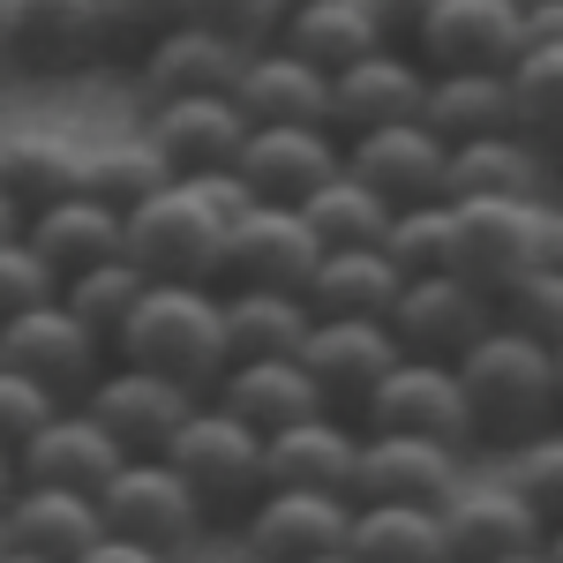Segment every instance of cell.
<instances>
[{"instance_id": "cell-8", "label": "cell", "mask_w": 563, "mask_h": 563, "mask_svg": "<svg viewBox=\"0 0 563 563\" xmlns=\"http://www.w3.org/2000/svg\"><path fill=\"white\" fill-rule=\"evenodd\" d=\"M361 429L376 435H429V443H451V451H474V406L459 390V368L451 361H398L384 384L368 390L361 406Z\"/></svg>"}, {"instance_id": "cell-20", "label": "cell", "mask_w": 563, "mask_h": 563, "mask_svg": "<svg viewBox=\"0 0 563 563\" xmlns=\"http://www.w3.org/2000/svg\"><path fill=\"white\" fill-rule=\"evenodd\" d=\"M443 549L451 563H504L519 549H541V519L511 481H459L443 496Z\"/></svg>"}, {"instance_id": "cell-50", "label": "cell", "mask_w": 563, "mask_h": 563, "mask_svg": "<svg viewBox=\"0 0 563 563\" xmlns=\"http://www.w3.org/2000/svg\"><path fill=\"white\" fill-rule=\"evenodd\" d=\"M15 488H23V466H15V451H0V504H15Z\"/></svg>"}, {"instance_id": "cell-7", "label": "cell", "mask_w": 563, "mask_h": 563, "mask_svg": "<svg viewBox=\"0 0 563 563\" xmlns=\"http://www.w3.org/2000/svg\"><path fill=\"white\" fill-rule=\"evenodd\" d=\"M390 339L413 361H459L496 323V294H481L466 271H413L390 301Z\"/></svg>"}, {"instance_id": "cell-15", "label": "cell", "mask_w": 563, "mask_h": 563, "mask_svg": "<svg viewBox=\"0 0 563 563\" xmlns=\"http://www.w3.org/2000/svg\"><path fill=\"white\" fill-rule=\"evenodd\" d=\"M353 496H301V488H263L241 519V549L249 563H316L346 549Z\"/></svg>"}, {"instance_id": "cell-22", "label": "cell", "mask_w": 563, "mask_h": 563, "mask_svg": "<svg viewBox=\"0 0 563 563\" xmlns=\"http://www.w3.org/2000/svg\"><path fill=\"white\" fill-rule=\"evenodd\" d=\"M15 466H23V488H76V496H98L106 481L129 466V451L113 443V429H98L84 406H60V413L15 451Z\"/></svg>"}, {"instance_id": "cell-34", "label": "cell", "mask_w": 563, "mask_h": 563, "mask_svg": "<svg viewBox=\"0 0 563 563\" xmlns=\"http://www.w3.org/2000/svg\"><path fill=\"white\" fill-rule=\"evenodd\" d=\"M346 549L361 563H451L443 511H429V504H353Z\"/></svg>"}, {"instance_id": "cell-5", "label": "cell", "mask_w": 563, "mask_h": 563, "mask_svg": "<svg viewBox=\"0 0 563 563\" xmlns=\"http://www.w3.org/2000/svg\"><path fill=\"white\" fill-rule=\"evenodd\" d=\"M158 459L196 488V504L211 519H249V504L263 496V435L249 421H233L225 406H211V398L188 413V429Z\"/></svg>"}, {"instance_id": "cell-53", "label": "cell", "mask_w": 563, "mask_h": 563, "mask_svg": "<svg viewBox=\"0 0 563 563\" xmlns=\"http://www.w3.org/2000/svg\"><path fill=\"white\" fill-rule=\"evenodd\" d=\"M541 556H549V563H563V519L549 526V533H541Z\"/></svg>"}, {"instance_id": "cell-42", "label": "cell", "mask_w": 563, "mask_h": 563, "mask_svg": "<svg viewBox=\"0 0 563 563\" xmlns=\"http://www.w3.org/2000/svg\"><path fill=\"white\" fill-rule=\"evenodd\" d=\"M180 23H188V0H98L106 53H121V60H143L158 38H174Z\"/></svg>"}, {"instance_id": "cell-45", "label": "cell", "mask_w": 563, "mask_h": 563, "mask_svg": "<svg viewBox=\"0 0 563 563\" xmlns=\"http://www.w3.org/2000/svg\"><path fill=\"white\" fill-rule=\"evenodd\" d=\"M53 413H60V398L45 384H31L23 368H0V451H23Z\"/></svg>"}, {"instance_id": "cell-58", "label": "cell", "mask_w": 563, "mask_h": 563, "mask_svg": "<svg viewBox=\"0 0 563 563\" xmlns=\"http://www.w3.org/2000/svg\"><path fill=\"white\" fill-rule=\"evenodd\" d=\"M549 353H556V406H563V346H549Z\"/></svg>"}, {"instance_id": "cell-17", "label": "cell", "mask_w": 563, "mask_h": 563, "mask_svg": "<svg viewBox=\"0 0 563 563\" xmlns=\"http://www.w3.org/2000/svg\"><path fill=\"white\" fill-rule=\"evenodd\" d=\"M249 68V45H233L211 23H180L174 38H158L135 60V106H174V98H218V90L241 84Z\"/></svg>"}, {"instance_id": "cell-52", "label": "cell", "mask_w": 563, "mask_h": 563, "mask_svg": "<svg viewBox=\"0 0 563 563\" xmlns=\"http://www.w3.org/2000/svg\"><path fill=\"white\" fill-rule=\"evenodd\" d=\"M8 31H15V0H0V68H8Z\"/></svg>"}, {"instance_id": "cell-13", "label": "cell", "mask_w": 563, "mask_h": 563, "mask_svg": "<svg viewBox=\"0 0 563 563\" xmlns=\"http://www.w3.org/2000/svg\"><path fill=\"white\" fill-rule=\"evenodd\" d=\"M346 174L368 180L390 211H413V203H451L443 174H451V143L421 121H398V129H368L346 135Z\"/></svg>"}, {"instance_id": "cell-49", "label": "cell", "mask_w": 563, "mask_h": 563, "mask_svg": "<svg viewBox=\"0 0 563 563\" xmlns=\"http://www.w3.org/2000/svg\"><path fill=\"white\" fill-rule=\"evenodd\" d=\"M526 45H563V0H533L526 8Z\"/></svg>"}, {"instance_id": "cell-16", "label": "cell", "mask_w": 563, "mask_h": 563, "mask_svg": "<svg viewBox=\"0 0 563 563\" xmlns=\"http://www.w3.org/2000/svg\"><path fill=\"white\" fill-rule=\"evenodd\" d=\"M421 98H429V68L406 45H376L368 60L331 76V135L346 143V135H368V129L421 121Z\"/></svg>"}, {"instance_id": "cell-24", "label": "cell", "mask_w": 563, "mask_h": 563, "mask_svg": "<svg viewBox=\"0 0 563 563\" xmlns=\"http://www.w3.org/2000/svg\"><path fill=\"white\" fill-rule=\"evenodd\" d=\"M233 106L249 113V129H331V76L271 38L249 53V68L233 84Z\"/></svg>"}, {"instance_id": "cell-44", "label": "cell", "mask_w": 563, "mask_h": 563, "mask_svg": "<svg viewBox=\"0 0 563 563\" xmlns=\"http://www.w3.org/2000/svg\"><path fill=\"white\" fill-rule=\"evenodd\" d=\"M60 301V278L45 271V256L15 233V241H0V331L15 323V316H31V308Z\"/></svg>"}, {"instance_id": "cell-57", "label": "cell", "mask_w": 563, "mask_h": 563, "mask_svg": "<svg viewBox=\"0 0 563 563\" xmlns=\"http://www.w3.org/2000/svg\"><path fill=\"white\" fill-rule=\"evenodd\" d=\"M316 563H361V556H353V549H331V556H316Z\"/></svg>"}, {"instance_id": "cell-10", "label": "cell", "mask_w": 563, "mask_h": 563, "mask_svg": "<svg viewBox=\"0 0 563 563\" xmlns=\"http://www.w3.org/2000/svg\"><path fill=\"white\" fill-rule=\"evenodd\" d=\"M0 368H23L31 384H45L60 406H84L90 384L113 368V353H106V339H90L84 316L60 301L31 308V316H15L8 331H0Z\"/></svg>"}, {"instance_id": "cell-43", "label": "cell", "mask_w": 563, "mask_h": 563, "mask_svg": "<svg viewBox=\"0 0 563 563\" xmlns=\"http://www.w3.org/2000/svg\"><path fill=\"white\" fill-rule=\"evenodd\" d=\"M496 316L526 331V339H541V346H563V263H541V271H526L519 286L496 301Z\"/></svg>"}, {"instance_id": "cell-19", "label": "cell", "mask_w": 563, "mask_h": 563, "mask_svg": "<svg viewBox=\"0 0 563 563\" xmlns=\"http://www.w3.org/2000/svg\"><path fill=\"white\" fill-rule=\"evenodd\" d=\"M143 135L174 166V180L225 174V166H241L249 113L233 106V90H218V98H174V106H143Z\"/></svg>"}, {"instance_id": "cell-33", "label": "cell", "mask_w": 563, "mask_h": 563, "mask_svg": "<svg viewBox=\"0 0 563 563\" xmlns=\"http://www.w3.org/2000/svg\"><path fill=\"white\" fill-rule=\"evenodd\" d=\"M421 129H435L451 151L474 143V135H504L511 129V76H488V68H443V76H429Z\"/></svg>"}, {"instance_id": "cell-1", "label": "cell", "mask_w": 563, "mask_h": 563, "mask_svg": "<svg viewBox=\"0 0 563 563\" xmlns=\"http://www.w3.org/2000/svg\"><path fill=\"white\" fill-rule=\"evenodd\" d=\"M451 368H459V390H466V406H474V435L496 443V451H511V443H526V435H541V429L563 421L556 353L541 346V339H526V331H511L504 316H496Z\"/></svg>"}, {"instance_id": "cell-40", "label": "cell", "mask_w": 563, "mask_h": 563, "mask_svg": "<svg viewBox=\"0 0 563 563\" xmlns=\"http://www.w3.org/2000/svg\"><path fill=\"white\" fill-rule=\"evenodd\" d=\"M384 256L413 278V271H451L459 263V211L451 203H413V211L390 218Z\"/></svg>"}, {"instance_id": "cell-26", "label": "cell", "mask_w": 563, "mask_h": 563, "mask_svg": "<svg viewBox=\"0 0 563 563\" xmlns=\"http://www.w3.org/2000/svg\"><path fill=\"white\" fill-rule=\"evenodd\" d=\"M443 196L451 203H533V196H549V151L526 143L519 129L474 135V143L451 151Z\"/></svg>"}, {"instance_id": "cell-37", "label": "cell", "mask_w": 563, "mask_h": 563, "mask_svg": "<svg viewBox=\"0 0 563 563\" xmlns=\"http://www.w3.org/2000/svg\"><path fill=\"white\" fill-rule=\"evenodd\" d=\"M301 218L316 225V241H323V256H331V249H384V233H390L398 211H390L368 180H353L346 166H339V174L301 203Z\"/></svg>"}, {"instance_id": "cell-6", "label": "cell", "mask_w": 563, "mask_h": 563, "mask_svg": "<svg viewBox=\"0 0 563 563\" xmlns=\"http://www.w3.org/2000/svg\"><path fill=\"white\" fill-rule=\"evenodd\" d=\"M98 519H106V533H121V541H143V549H158V556H180V549L211 526V511H203L196 488L151 451V459H129L121 474L98 488Z\"/></svg>"}, {"instance_id": "cell-32", "label": "cell", "mask_w": 563, "mask_h": 563, "mask_svg": "<svg viewBox=\"0 0 563 563\" xmlns=\"http://www.w3.org/2000/svg\"><path fill=\"white\" fill-rule=\"evenodd\" d=\"M8 533H15V549L45 563H76L106 533V519H98V496H76V488H15Z\"/></svg>"}, {"instance_id": "cell-35", "label": "cell", "mask_w": 563, "mask_h": 563, "mask_svg": "<svg viewBox=\"0 0 563 563\" xmlns=\"http://www.w3.org/2000/svg\"><path fill=\"white\" fill-rule=\"evenodd\" d=\"M398 286H406V271L384 249H331L308 278V308L316 316H390Z\"/></svg>"}, {"instance_id": "cell-47", "label": "cell", "mask_w": 563, "mask_h": 563, "mask_svg": "<svg viewBox=\"0 0 563 563\" xmlns=\"http://www.w3.org/2000/svg\"><path fill=\"white\" fill-rule=\"evenodd\" d=\"M368 15H376V31H384V45H406V53H413V38H421V23L435 15V0H368Z\"/></svg>"}, {"instance_id": "cell-31", "label": "cell", "mask_w": 563, "mask_h": 563, "mask_svg": "<svg viewBox=\"0 0 563 563\" xmlns=\"http://www.w3.org/2000/svg\"><path fill=\"white\" fill-rule=\"evenodd\" d=\"M278 45H286V53H301L308 68L339 76V68H353V60H368V53L384 45V31H376L368 0H308V8H286Z\"/></svg>"}, {"instance_id": "cell-9", "label": "cell", "mask_w": 563, "mask_h": 563, "mask_svg": "<svg viewBox=\"0 0 563 563\" xmlns=\"http://www.w3.org/2000/svg\"><path fill=\"white\" fill-rule=\"evenodd\" d=\"M398 361H406V353H398L384 316H316L308 339H301V368L316 376L323 406H331L339 421H353V429H361L368 390L384 384Z\"/></svg>"}, {"instance_id": "cell-4", "label": "cell", "mask_w": 563, "mask_h": 563, "mask_svg": "<svg viewBox=\"0 0 563 563\" xmlns=\"http://www.w3.org/2000/svg\"><path fill=\"white\" fill-rule=\"evenodd\" d=\"M225 218L196 180L158 188L151 203L129 211V256L151 278H196V286H225Z\"/></svg>"}, {"instance_id": "cell-21", "label": "cell", "mask_w": 563, "mask_h": 563, "mask_svg": "<svg viewBox=\"0 0 563 563\" xmlns=\"http://www.w3.org/2000/svg\"><path fill=\"white\" fill-rule=\"evenodd\" d=\"M90 60H106L98 0H15L8 68H23L38 84H60V76H84Z\"/></svg>"}, {"instance_id": "cell-27", "label": "cell", "mask_w": 563, "mask_h": 563, "mask_svg": "<svg viewBox=\"0 0 563 563\" xmlns=\"http://www.w3.org/2000/svg\"><path fill=\"white\" fill-rule=\"evenodd\" d=\"M211 406H225L233 421H249L256 435H278V429H294V421H308V413H331L323 390H316V376L301 368V353H278V361H233V368L218 376Z\"/></svg>"}, {"instance_id": "cell-46", "label": "cell", "mask_w": 563, "mask_h": 563, "mask_svg": "<svg viewBox=\"0 0 563 563\" xmlns=\"http://www.w3.org/2000/svg\"><path fill=\"white\" fill-rule=\"evenodd\" d=\"M188 15L196 23H211V31H225L233 45H271L278 38V23H286V0H188Z\"/></svg>"}, {"instance_id": "cell-41", "label": "cell", "mask_w": 563, "mask_h": 563, "mask_svg": "<svg viewBox=\"0 0 563 563\" xmlns=\"http://www.w3.org/2000/svg\"><path fill=\"white\" fill-rule=\"evenodd\" d=\"M504 481L533 504V519L549 533V526L563 519V421L541 429V435H526V443H511V451H504Z\"/></svg>"}, {"instance_id": "cell-51", "label": "cell", "mask_w": 563, "mask_h": 563, "mask_svg": "<svg viewBox=\"0 0 563 563\" xmlns=\"http://www.w3.org/2000/svg\"><path fill=\"white\" fill-rule=\"evenodd\" d=\"M15 233H23V203L0 188V241H15Z\"/></svg>"}, {"instance_id": "cell-54", "label": "cell", "mask_w": 563, "mask_h": 563, "mask_svg": "<svg viewBox=\"0 0 563 563\" xmlns=\"http://www.w3.org/2000/svg\"><path fill=\"white\" fill-rule=\"evenodd\" d=\"M8 549H15V533H8V504H0V556H8Z\"/></svg>"}, {"instance_id": "cell-39", "label": "cell", "mask_w": 563, "mask_h": 563, "mask_svg": "<svg viewBox=\"0 0 563 563\" xmlns=\"http://www.w3.org/2000/svg\"><path fill=\"white\" fill-rule=\"evenodd\" d=\"M511 129L541 151H563V45H526L511 60Z\"/></svg>"}, {"instance_id": "cell-59", "label": "cell", "mask_w": 563, "mask_h": 563, "mask_svg": "<svg viewBox=\"0 0 563 563\" xmlns=\"http://www.w3.org/2000/svg\"><path fill=\"white\" fill-rule=\"evenodd\" d=\"M511 8H533V0H511Z\"/></svg>"}, {"instance_id": "cell-30", "label": "cell", "mask_w": 563, "mask_h": 563, "mask_svg": "<svg viewBox=\"0 0 563 563\" xmlns=\"http://www.w3.org/2000/svg\"><path fill=\"white\" fill-rule=\"evenodd\" d=\"M0 188L23 203V218L45 211V203H60V196H76V188H84V143L60 135V129L0 135Z\"/></svg>"}, {"instance_id": "cell-25", "label": "cell", "mask_w": 563, "mask_h": 563, "mask_svg": "<svg viewBox=\"0 0 563 563\" xmlns=\"http://www.w3.org/2000/svg\"><path fill=\"white\" fill-rule=\"evenodd\" d=\"M339 166H346V143L331 129H249L241 143V180L263 203H308Z\"/></svg>"}, {"instance_id": "cell-12", "label": "cell", "mask_w": 563, "mask_h": 563, "mask_svg": "<svg viewBox=\"0 0 563 563\" xmlns=\"http://www.w3.org/2000/svg\"><path fill=\"white\" fill-rule=\"evenodd\" d=\"M519 53H526V8H511V0H435V15L413 38V60L429 76H443V68L511 76Z\"/></svg>"}, {"instance_id": "cell-48", "label": "cell", "mask_w": 563, "mask_h": 563, "mask_svg": "<svg viewBox=\"0 0 563 563\" xmlns=\"http://www.w3.org/2000/svg\"><path fill=\"white\" fill-rule=\"evenodd\" d=\"M76 563H180V556H158V549H143V541H121V533H98Z\"/></svg>"}, {"instance_id": "cell-28", "label": "cell", "mask_w": 563, "mask_h": 563, "mask_svg": "<svg viewBox=\"0 0 563 563\" xmlns=\"http://www.w3.org/2000/svg\"><path fill=\"white\" fill-rule=\"evenodd\" d=\"M23 241L45 256L53 278H76V271H90V263L129 256V218L76 188V196H60V203H45V211L23 218Z\"/></svg>"}, {"instance_id": "cell-18", "label": "cell", "mask_w": 563, "mask_h": 563, "mask_svg": "<svg viewBox=\"0 0 563 563\" xmlns=\"http://www.w3.org/2000/svg\"><path fill=\"white\" fill-rule=\"evenodd\" d=\"M459 459L451 443H429V435H376L361 429V466H353V504H429L443 511V496L459 488Z\"/></svg>"}, {"instance_id": "cell-60", "label": "cell", "mask_w": 563, "mask_h": 563, "mask_svg": "<svg viewBox=\"0 0 563 563\" xmlns=\"http://www.w3.org/2000/svg\"><path fill=\"white\" fill-rule=\"evenodd\" d=\"M286 8H308V0H286Z\"/></svg>"}, {"instance_id": "cell-36", "label": "cell", "mask_w": 563, "mask_h": 563, "mask_svg": "<svg viewBox=\"0 0 563 563\" xmlns=\"http://www.w3.org/2000/svg\"><path fill=\"white\" fill-rule=\"evenodd\" d=\"M158 188H174V166L151 151V135H113V143H84V196L98 203H113V211L129 218L135 203H151Z\"/></svg>"}, {"instance_id": "cell-3", "label": "cell", "mask_w": 563, "mask_h": 563, "mask_svg": "<svg viewBox=\"0 0 563 563\" xmlns=\"http://www.w3.org/2000/svg\"><path fill=\"white\" fill-rule=\"evenodd\" d=\"M459 211V263L481 294H511L526 271L563 263V203L533 196V203H451Z\"/></svg>"}, {"instance_id": "cell-14", "label": "cell", "mask_w": 563, "mask_h": 563, "mask_svg": "<svg viewBox=\"0 0 563 563\" xmlns=\"http://www.w3.org/2000/svg\"><path fill=\"white\" fill-rule=\"evenodd\" d=\"M323 263V241L301 218V203H256L225 233V286H278V294H308Z\"/></svg>"}, {"instance_id": "cell-29", "label": "cell", "mask_w": 563, "mask_h": 563, "mask_svg": "<svg viewBox=\"0 0 563 563\" xmlns=\"http://www.w3.org/2000/svg\"><path fill=\"white\" fill-rule=\"evenodd\" d=\"M225 308V353L233 361H278V353H301L316 308L308 294H278V286H218Z\"/></svg>"}, {"instance_id": "cell-11", "label": "cell", "mask_w": 563, "mask_h": 563, "mask_svg": "<svg viewBox=\"0 0 563 563\" xmlns=\"http://www.w3.org/2000/svg\"><path fill=\"white\" fill-rule=\"evenodd\" d=\"M196 406H203V390L174 384V376H158V368H129V361H113L84 398V413L98 421V429H113V443H121L129 459L166 451V443L188 429Z\"/></svg>"}, {"instance_id": "cell-55", "label": "cell", "mask_w": 563, "mask_h": 563, "mask_svg": "<svg viewBox=\"0 0 563 563\" xmlns=\"http://www.w3.org/2000/svg\"><path fill=\"white\" fill-rule=\"evenodd\" d=\"M0 563H45V556H31V549H8V556H0Z\"/></svg>"}, {"instance_id": "cell-23", "label": "cell", "mask_w": 563, "mask_h": 563, "mask_svg": "<svg viewBox=\"0 0 563 563\" xmlns=\"http://www.w3.org/2000/svg\"><path fill=\"white\" fill-rule=\"evenodd\" d=\"M361 429L339 413H308L294 429L263 435V488H301V496H353Z\"/></svg>"}, {"instance_id": "cell-38", "label": "cell", "mask_w": 563, "mask_h": 563, "mask_svg": "<svg viewBox=\"0 0 563 563\" xmlns=\"http://www.w3.org/2000/svg\"><path fill=\"white\" fill-rule=\"evenodd\" d=\"M143 286H151V271H143L135 256H113V263H90V271H76V278H60V308H76L84 331L106 339V353H113L121 323H129L135 301H143Z\"/></svg>"}, {"instance_id": "cell-56", "label": "cell", "mask_w": 563, "mask_h": 563, "mask_svg": "<svg viewBox=\"0 0 563 563\" xmlns=\"http://www.w3.org/2000/svg\"><path fill=\"white\" fill-rule=\"evenodd\" d=\"M504 563H549V556H541V549H519V556H504Z\"/></svg>"}, {"instance_id": "cell-2", "label": "cell", "mask_w": 563, "mask_h": 563, "mask_svg": "<svg viewBox=\"0 0 563 563\" xmlns=\"http://www.w3.org/2000/svg\"><path fill=\"white\" fill-rule=\"evenodd\" d=\"M113 361L158 368V376H174V384H188V390L211 398L218 376L233 368L218 286H196V278H151L143 301H135V316L121 323V339H113Z\"/></svg>"}]
</instances>
